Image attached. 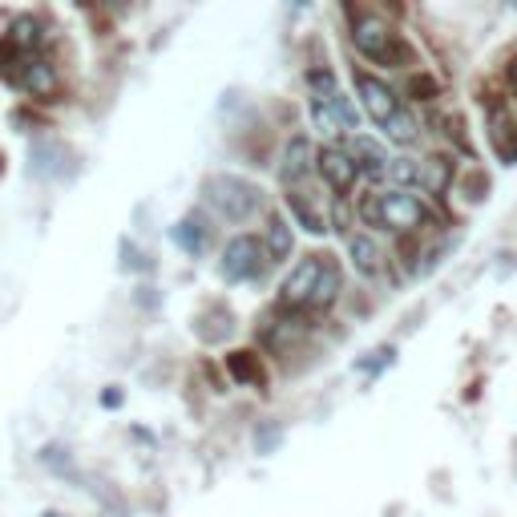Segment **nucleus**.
<instances>
[{"label":"nucleus","instance_id":"nucleus-1","mask_svg":"<svg viewBox=\"0 0 517 517\" xmlns=\"http://www.w3.org/2000/svg\"><path fill=\"white\" fill-rule=\"evenodd\" d=\"M336 295H340V263L332 255L299 259L279 287V299L291 312H324V307L336 303Z\"/></svg>","mask_w":517,"mask_h":517},{"label":"nucleus","instance_id":"nucleus-2","mask_svg":"<svg viewBox=\"0 0 517 517\" xmlns=\"http://www.w3.org/2000/svg\"><path fill=\"white\" fill-rule=\"evenodd\" d=\"M360 219L368 227H380V231H417L421 223H429V206L412 194V190H372L364 194L360 202Z\"/></svg>","mask_w":517,"mask_h":517},{"label":"nucleus","instance_id":"nucleus-3","mask_svg":"<svg viewBox=\"0 0 517 517\" xmlns=\"http://www.w3.org/2000/svg\"><path fill=\"white\" fill-rule=\"evenodd\" d=\"M202 198L227 223H247L259 206H263L259 186L247 182V178H239V174H211V178L202 182Z\"/></svg>","mask_w":517,"mask_h":517},{"label":"nucleus","instance_id":"nucleus-4","mask_svg":"<svg viewBox=\"0 0 517 517\" xmlns=\"http://www.w3.org/2000/svg\"><path fill=\"white\" fill-rule=\"evenodd\" d=\"M312 122L320 134L336 138V134H348L356 130V110H352V101L340 93L336 77L324 69V73H312Z\"/></svg>","mask_w":517,"mask_h":517},{"label":"nucleus","instance_id":"nucleus-5","mask_svg":"<svg viewBox=\"0 0 517 517\" xmlns=\"http://www.w3.org/2000/svg\"><path fill=\"white\" fill-rule=\"evenodd\" d=\"M352 45L368 57V61H376V65H392V69H400V65H408V45L400 41V33L388 25V21H380V17H356L352 21Z\"/></svg>","mask_w":517,"mask_h":517},{"label":"nucleus","instance_id":"nucleus-6","mask_svg":"<svg viewBox=\"0 0 517 517\" xmlns=\"http://www.w3.org/2000/svg\"><path fill=\"white\" fill-rule=\"evenodd\" d=\"M0 73H5L9 85L33 93V97H53L57 93V73L53 65L41 57V53H17V49H5L0 53Z\"/></svg>","mask_w":517,"mask_h":517},{"label":"nucleus","instance_id":"nucleus-7","mask_svg":"<svg viewBox=\"0 0 517 517\" xmlns=\"http://www.w3.org/2000/svg\"><path fill=\"white\" fill-rule=\"evenodd\" d=\"M356 89H360V97H364V110H368V118L380 126V130H388L404 110H400V97H396V89H388L380 77H372V73H356Z\"/></svg>","mask_w":517,"mask_h":517},{"label":"nucleus","instance_id":"nucleus-8","mask_svg":"<svg viewBox=\"0 0 517 517\" xmlns=\"http://www.w3.org/2000/svg\"><path fill=\"white\" fill-rule=\"evenodd\" d=\"M263 251H259V243L251 239V235H243V239H235L231 247H227V255H223V275L231 279V283H243V279H255V275H263Z\"/></svg>","mask_w":517,"mask_h":517},{"label":"nucleus","instance_id":"nucleus-9","mask_svg":"<svg viewBox=\"0 0 517 517\" xmlns=\"http://www.w3.org/2000/svg\"><path fill=\"white\" fill-rule=\"evenodd\" d=\"M287 206H291V215L303 231H312V235H324L328 231V211L320 206V198L307 190V186H287Z\"/></svg>","mask_w":517,"mask_h":517},{"label":"nucleus","instance_id":"nucleus-10","mask_svg":"<svg viewBox=\"0 0 517 517\" xmlns=\"http://www.w3.org/2000/svg\"><path fill=\"white\" fill-rule=\"evenodd\" d=\"M316 170L324 174V182H328L332 190H352V182L360 178V170H356L352 154H348V150H340V146L320 150V154H316Z\"/></svg>","mask_w":517,"mask_h":517},{"label":"nucleus","instance_id":"nucleus-11","mask_svg":"<svg viewBox=\"0 0 517 517\" xmlns=\"http://www.w3.org/2000/svg\"><path fill=\"white\" fill-rule=\"evenodd\" d=\"M41 45H45V29H41V21H33V17H17V21L9 25L5 49H17V53H41Z\"/></svg>","mask_w":517,"mask_h":517},{"label":"nucleus","instance_id":"nucleus-12","mask_svg":"<svg viewBox=\"0 0 517 517\" xmlns=\"http://www.w3.org/2000/svg\"><path fill=\"white\" fill-rule=\"evenodd\" d=\"M348 154H352L356 170H368V174H388V158H384V150H380L376 142H368V138H352Z\"/></svg>","mask_w":517,"mask_h":517},{"label":"nucleus","instance_id":"nucleus-13","mask_svg":"<svg viewBox=\"0 0 517 517\" xmlns=\"http://www.w3.org/2000/svg\"><path fill=\"white\" fill-rule=\"evenodd\" d=\"M307 170H312V150H307V142H303V138H295V142L287 146V166H283V182H287V186H303Z\"/></svg>","mask_w":517,"mask_h":517},{"label":"nucleus","instance_id":"nucleus-14","mask_svg":"<svg viewBox=\"0 0 517 517\" xmlns=\"http://www.w3.org/2000/svg\"><path fill=\"white\" fill-rule=\"evenodd\" d=\"M174 243H178L186 255H202V251H206V223L194 219V215H186V219L174 227Z\"/></svg>","mask_w":517,"mask_h":517},{"label":"nucleus","instance_id":"nucleus-15","mask_svg":"<svg viewBox=\"0 0 517 517\" xmlns=\"http://www.w3.org/2000/svg\"><path fill=\"white\" fill-rule=\"evenodd\" d=\"M348 251H352V259H356V267H360L364 275H376V271H380V247H376L368 235H352V239H348Z\"/></svg>","mask_w":517,"mask_h":517},{"label":"nucleus","instance_id":"nucleus-16","mask_svg":"<svg viewBox=\"0 0 517 517\" xmlns=\"http://www.w3.org/2000/svg\"><path fill=\"white\" fill-rule=\"evenodd\" d=\"M267 247H271V259H287V255H291V247H295L291 227H287L279 215L267 223Z\"/></svg>","mask_w":517,"mask_h":517},{"label":"nucleus","instance_id":"nucleus-17","mask_svg":"<svg viewBox=\"0 0 517 517\" xmlns=\"http://www.w3.org/2000/svg\"><path fill=\"white\" fill-rule=\"evenodd\" d=\"M227 364H231V372H235L239 380H247V384H263V368L251 360V352H235Z\"/></svg>","mask_w":517,"mask_h":517},{"label":"nucleus","instance_id":"nucleus-18","mask_svg":"<svg viewBox=\"0 0 517 517\" xmlns=\"http://www.w3.org/2000/svg\"><path fill=\"white\" fill-rule=\"evenodd\" d=\"M509 81H513V85H517V61H513V65H509Z\"/></svg>","mask_w":517,"mask_h":517}]
</instances>
